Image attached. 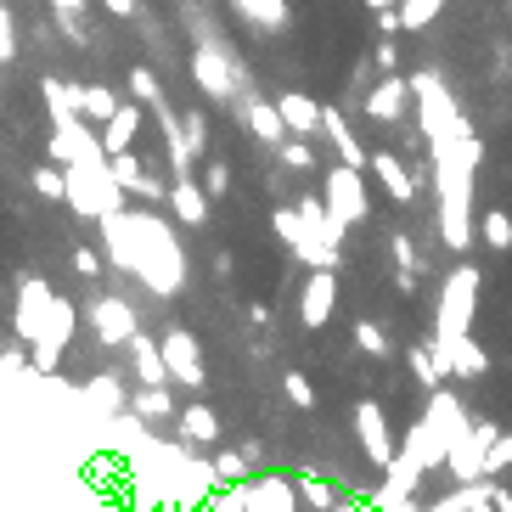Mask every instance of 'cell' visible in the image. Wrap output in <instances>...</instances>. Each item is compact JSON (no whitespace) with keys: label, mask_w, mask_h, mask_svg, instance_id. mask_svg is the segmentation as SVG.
<instances>
[{"label":"cell","mask_w":512,"mask_h":512,"mask_svg":"<svg viewBox=\"0 0 512 512\" xmlns=\"http://www.w3.org/2000/svg\"><path fill=\"white\" fill-rule=\"evenodd\" d=\"M377 29H383V34H400V6H389V12H377Z\"/></svg>","instance_id":"db71d44e"},{"label":"cell","mask_w":512,"mask_h":512,"mask_svg":"<svg viewBox=\"0 0 512 512\" xmlns=\"http://www.w3.org/2000/svg\"><path fill=\"white\" fill-rule=\"evenodd\" d=\"M175 428H181L186 445H214V439H220V417H214V406H203V400L175 411Z\"/></svg>","instance_id":"d4e9b609"},{"label":"cell","mask_w":512,"mask_h":512,"mask_svg":"<svg viewBox=\"0 0 512 512\" xmlns=\"http://www.w3.org/2000/svg\"><path fill=\"white\" fill-rule=\"evenodd\" d=\"M484 248H496V254L512 248V214H501V209L484 214Z\"/></svg>","instance_id":"74e56055"},{"label":"cell","mask_w":512,"mask_h":512,"mask_svg":"<svg viewBox=\"0 0 512 512\" xmlns=\"http://www.w3.org/2000/svg\"><path fill=\"white\" fill-rule=\"evenodd\" d=\"M462 428H467L462 400H456V394L445 389V383H439V389H428V411L417 417V428H411V439L400 445V451H406L411 462H417L422 473H428V467L445 462V445H451V439L462 434Z\"/></svg>","instance_id":"3957f363"},{"label":"cell","mask_w":512,"mask_h":512,"mask_svg":"<svg viewBox=\"0 0 512 512\" xmlns=\"http://www.w3.org/2000/svg\"><path fill=\"white\" fill-rule=\"evenodd\" d=\"M68 338H74V299H51V316H46V332L34 338V372H57L62 349H68Z\"/></svg>","instance_id":"8fae6325"},{"label":"cell","mask_w":512,"mask_h":512,"mask_svg":"<svg viewBox=\"0 0 512 512\" xmlns=\"http://www.w3.org/2000/svg\"><path fill=\"white\" fill-rule=\"evenodd\" d=\"M445 12V0H400V29H428Z\"/></svg>","instance_id":"8d00e7d4"},{"label":"cell","mask_w":512,"mask_h":512,"mask_svg":"<svg viewBox=\"0 0 512 512\" xmlns=\"http://www.w3.org/2000/svg\"><path fill=\"white\" fill-rule=\"evenodd\" d=\"M0 62H17V23H12V6H0Z\"/></svg>","instance_id":"c3c4849f"},{"label":"cell","mask_w":512,"mask_h":512,"mask_svg":"<svg viewBox=\"0 0 512 512\" xmlns=\"http://www.w3.org/2000/svg\"><path fill=\"white\" fill-rule=\"evenodd\" d=\"M34 192L46 197V203H62V164H46V169H34Z\"/></svg>","instance_id":"bcb514c9"},{"label":"cell","mask_w":512,"mask_h":512,"mask_svg":"<svg viewBox=\"0 0 512 512\" xmlns=\"http://www.w3.org/2000/svg\"><path fill=\"white\" fill-rule=\"evenodd\" d=\"M209 473H214V484H242L248 479V456L242 451H214Z\"/></svg>","instance_id":"d590c367"},{"label":"cell","mask_w":512,"mask_h":512,"mask_svg":"<svg viewBox=\"0 0 512 512\" xmlns=\"http://www.w3.org/2000/svg\"><path fill=\"white\" fill-rule=\"evenodd\" d=\"M231 107H237L242 130L259 141V147H282L287 130H282V113H276V102H259V96H231Z\"/></svg>","instance_id":"5bb4252c"},{"label":"cell","mask_w":512,"mask_h":512,"mask_svg":"<svg viewBox=\"0 0 512 512\" xmlns=\"http://www.w3.org/2000/svg\"><path fill=\"white\" fill-rule=\"evenodd\" d=\"M355 439H361V451H366V462L372 467H389L394 462V434H389V417H383V406L377 400H361L355 406Z\"/></svg>","instance_id":"4fadbf2b"},{"label":"cell","mask_w":512,"mask_h":512,"mask_svg":"<svg viewBox=\"0 0 512 512\" xmlns=\"http://www.w3.org/2000/svg\"><path fill=\"white\" fill-rule=\"evenodd\" d=\"M91 394H96V400H107V406H124V389L113 383V377H96V383H91Z\"/></svg>","instance_id":"f5cc1de1"},{"label":"cell","mask_w":512,"mask_h":512,"mask_svg":"<svg viewBox=\"0 0 512 512\" xmlns=\"http://www.w3.org/2000/svg\"><path fill=\"white\" fill-rule=\"evenodd\" d=\"M74 271L85 276V282H96V276H102V254H96V248H74Z\"/></svg>","instance_id":"681fc988"},{"label":"cell","mask_w":512,"mask_h":512,"mask_svg":"<svg viewBox=\"0 0 512 512\" xmlns=\"http://www.w3.org/2000/svg\"><path fill=\"white\" fill-rule=\"evenodd\" d=\"M366 169H372L377 186L389 192V203H411V197H417V175H411L394 152H366Z\"/></svg>","instance_id":"ac0fdd59"},{"label":"cell","mask_w":512,"mask_h":512,"mask_svg":"<svg viewBox=\"0 0 512 512\" xmlns=\"http://www.w3.org/2000/svg\"><path fill=\"white\" fill-rule=\"evenodd\" d=\"M439 355L451 361V377H467V383H479V377L490 372V355H484L467 332H462V338H451V344H439Z\"/></svg>","instance_id":"cb8c5ba5"},{"label":"cell","mask_w":512,"mask_h":512,"mask_svg":"<svg viewBox=\"0 0 512 512\" xmlns=\"http://www.w3.org/2000/svg\"><path fill=\"white\" fill-rule=\"evenodd\" d=\"M130 361H136V383H169L164 377V355H158V338L147 332H130Z\"/></svg>","instance_id":"83f0119b"},{"label":"cell","mask_w":512,"mask_h":512,"mask_svg":"<svg viewBox=\"0 0 512 512\" xmlns=\"http://www.w3.org/2000/svg\"><path fill=\"white\" fill-rule=\"evenodd\" d=\"M136 130H141V107H136V102H119V107L102 119V152L136 147Z\"/></svg>","instance_id":"603a6c76"},{"label":"cell","mask_w":512,"mask_h":512,"mask_svg":"<svg viewBox=\"0 0 512 512\" xmlns=\"http://www.w3.org/2000/svg\"><path fill=\"white\" fill-rule=\"evenodd\" d=\"M293 490L304 496V507H316V512H327L332 501H338V490H332V484L321 479L316 467H299V479H293Z\"/></svg>","instance_id":"1f68e13d"},{"label":"cell","mask_w":512,"mask_h":512,"mask_svg":"<svg viewBox=\"0 0 512 512\" xmlns=\"http://www.w3.org/2000/svg\"><path fill=\"white\" fill-rule=\"evenodd\" d=\"M181 136H186V152L203 164V158H209V113H203V107L181 119Z\"/></svg>","instance_id":"e575fe53"},{"label":"cell","mask_w":512,"mask_h":512,"mask_svg":"<svg viewBox=\"0 0 512 512\" xmlns=\"http://www.w3.org/2000/svg\"><path fill=\"white\" fill-rule=\"evenodd\" d=\"M192 79H197V91L209 96V107H220V102H231V96H237V68H231V57L220 46H197Z\"/></svg>","instance_id":"7c38bea8"},{"label":"cell","mask_w":512,"mask_h":512,"mask_svg":"<svg viewBox=\"0 0 512 512\" xmlns=\"http://www.w3.org/2000/svg\"><path fill=\"white\" fill-rule=\"evenodd\" d=\"M321 203H327V214L338 220V226H361L366 214H372V197H366V181H361V169H349V164H338L327 175V186H321Z\"/></svg>","instance_id":"52a82bcc"},{"label":"cell","mask_w":512,"mask_h":512,"mask_svg":"<svg viewBox=\"0 0 512 512\" xmlns=\"http://www.w3.org/2000/svg\"><path fill=\"white\" fill-rule=\"evenodd\" d=\"M46 107H51V124H68L79 119V85H62V79H46Z\"/></svg>","instance_id":"f546056e"},{"label":"cell","mask_w":512,"mask_h":512,"mask_svg":"<svg viewBox=\"0 0 512 512\" xmlns=\"http://www.w3.org/2000/svg\"><path fill=\"white\" fill-rule=\"evenodd\" d=\"M276 113H282L287 136H316V130H321V102H316V96H304V91L276 96Z\"/></svg>","instance_id":"ffe728a7"},{"label":"cell","mask_w":512,"mask_h":512,"mask_svg":"<svg viewBox=\"0 0 512 512\" xmlns=\"http://www.w3.org/2000/svg\"><path fill=\"white\" fill-rule=\"evenodd\" d=\"M130 96H136V102H147V107H158V102H164V85H158V74H152V68H130Z\"/></svg>","instance_id":"ab89813d"},{"label":"cell","mask_w":512,"mask_h":512,"mask_svg":"<svg viewBox=\"0 0 512 512\" xmlns=\"http://www.w3.org/2000/svg\"><path fill=\"white\" fill-rule=\"evenodd\" d=\"M473 310H479V271L473 265H456L451 276H445V293H439V321H434V349L451 344V338H462L467 321H473Z\"/></svg>","instance_id":"8992f818"},{"label":"cell","mask_w":512,"mask_h":512,"mask_svg":"<svg viewBox=\"0 0 512 512\" xmlns=\"http://www.w3.org/2000/svg\"><path fill=\"white\" fill-rule=\"evenodd\" d=\"M62 197L74 203V214L102 220V214L124 209V192L107 181V158L102 164H62Z\"/></svg>","instance_id":"5b68a950"},{"label":"cell","mask_w":512,"mask_h":512,"mask_svg":"<svg viewBox=\"0 0 512 512\" xmlns=\"http://www.w3.org/2000/svg\"><path fill=\"white\" fill-rule=\"evenodd\" d=\"M130 197H141V203H164V181H158V175H141Z\"/></svg>","instance_id":"816d5d0a"},{"label":"cell","mask_w":512,"mask_h":512,"mask_svg":"<svg viewBox=\"0 0 512 512\" xmlns=\"http://www.w3.org/2000/svg\"><path fill=\"white\" fill-rule=\"evenodd\" d=\"M164 197H169V209H175V220H181V226H203V220H209V192H203L192 175H175Z\"/></svg>","instance_id":"44dd1931"},{"label":"cell","mask_w":512,"mask_h":512,"mask_svg":"<svg viewBox=\"0 0 512 512\" xmlns=\"http://www.w3.org/2000/svg\"><path fill=\"white\" fill-rule=\"evenodd\" d=\"M248 512H299V490H293V479H259L254 496H248Z\"/></svg>","instance_id":"484cf974"},{"label":"cell","mask_w":512,"mask_h":512,"mask_svg":"<svg viewBox=\"0 0 512 512\" xmlns=\"http://www.w3.org/2000/svg\"><path fill=\"white\" fill-rule=\"evenodd\" d=\"M102 6H107L113 17H136V0H102Z\"/></svg>","instance_id":"9f6ffc18"},{"label":"cell","mask_w":512,"mask_h":512,"mask_svg":"<svg viewBox=\"0 0 512 512\" xmlns=\"http://www.w3.org/2000/svg\"><path fill=\"white\" fill-rule=\"evenodd\" d=\"M276 158H282L287 169H299V175H304V169H310V164H316V152L304 147V136H287L282 147H276Z\"/></svg>","instance_id":"f6af8a7d"},{"label":"cell","mask_w":512,"mask_h":512,"mask_svg":"<svg viewBox=\"0 0 512 512\" xmlns=\"http://www.w3.org/2000/svg\"><path fill=\"white\" fill-rule=\"evenodd\" d=\"M366 6H372V12H389V6H400V0H366Z\"/></svg>","instance_id":"680465c9"},{"label":"cell","mask_w":512,"mask_h":512,"mask_svg":"<svg viewBox=\"0 0 512 512\" xmlns=\"http://www.w3.org/2000/svg\"><path fill=\"white\" fill-rule=\"evenodd\" d=\"M141 175H147V169H141V158H136L130 147H124V152H107V181L119 186L124 197L136 192V181H141Z\"/></svg>","instance_id":"4dcf8cb0"},{"label":"cell","mask_w":512,"mask_h":512,"mask_svg":"<svg viewBox=\"0 0 512 512\" xmlns=\"http://www.w3.org/2000/svg\"><path fill=\"white\" fill-rule=\"evenodd\" d=\"M355 344H361L366 349V355H377V361H389V332H383V327H377V321H361V327H355Z\"/></svg>","instance_id":"b9f144b4"},{"label":"cell","mask_w":512,"mask_h":512,"mask_svg":"<svg viewBox=\"0 0 512 512\" xmlns=\"http://www.w3.org/2000/svg\"><path fill=\"white\" fill-rule=\"evenodd\" d=\"M113 107H119V96L107 91V85H79V119H96V124H102Z\"/></svg>","instance_id":"836d02e7"},{"label":"cell","mask_w":512,"mask_h":512,"mask_svg":"<svg viewBox=\"0 0 512 512\" xmlns=\"http://www.w3.org/2000/svg\"><path fill=\"white\" fill-rule=\"evenodd\" d=\"M366 119H377V124H394V119H406V107H411V85L400 74H383L372 85V91H366Z\"/></svg>","instance_id":"2e32d148"},{"label":"cell","mask_w":512,"mask_h":512,"mask_svg":"<svg viewBox=\"0 0 512 512\" xmlns=\"http://www.w3.org/2000/svg\"><path fill=\"white\" fill-rule=\"evenodd\" d=\"M501 428L490 417H479V422H467L462 434L445 445V462H451V473H456V484H467V479H484V451H490V439H496Z\"/></svg>","instance_id":"9c48e42d"},{"label":"cell","mask_w":512,"mask_h":512,"mask_svg":"<svg viewBox=\"0 0 512 512\" xmlns=\"http://www.w3.org/2000/svg\"><path fill=\"white\" fill-rule=\"evenodd\" d=\"M51 12H57V29L79 40V12H85V0H51Z\"/></svg>","instance_id":"7dc6e473"},{"label":"cell","mask_w":512,"mask_h":512,"mask_svg":"<svg viewBox=\"0 0 512 512\" xmlns=\"http://www.w3.org/2000/svg\"><path fill=\"white\" fill-rule=\"evenodd\" d=\"M406 85H411V102H417L422 136L434 141V152H439V147H451L456 136H467V119L456 113L451 91H445V79H439L434 68H422V74H411Z\"/></svg>","instance_id":"277c9868"},{"label":"cell","mask_w":512,"mask_h":512,"mask_svg":"<svg viewBox=\"0 0 512 512\" xmlns=\"http://www.w3.org/2000/svg\"><path fill=\"white\" fill-rule=\"evenodd\" d=\"M467 512H496V507H490V496H479V501H473Z\"/></svg>","instance_id":"91938a15"},{"label":"cell","mask_w":512,"mask_h":512,"mask_svg":"<svg viewBox=\"0 0 512 512\" xmlns=\"http://www.w3.org/2000/svg\"><path fill=\"white\" fill-rule=\"evenodd\" d=\"M197 186L209 192V203H214V197H226L231 192V164H226V158H203V181H197Z\"/></svg>","instance_id":"f35d334b"},{"label":"cell","mask_w":512,"mask_h":512,"mask_svg":"<svg viewBox=\"0 0 512 512\" xmlns=\"http://www.w3.org/2000/svg\"><path fill=\"white\" fill-rule=\"evenodd\" d=\"M406 366H411V377H417L422 389H439V383L451 377V361H445L434 344H417V349L406 355Z\"/></svg>","instance_id":"f1b7e54d"},{"label":"cell","mask_w":512,"mask_h":512,"mask_svg":"<svg viewBox=\"0 0 512 512\" xmlns=\"http://www.w3.org/2000/svg\"><path fill=\"white\" fill-rule=\"evenodd\" d=\"M490 507H496V512H512V496H507V490H501L496 479H490Z\"/></svg>","instance_id":"11a10c76"},{"label":"cell","mask_w":512,"mask_h":512,"mask_svg":"<svg viewBox=\"0 0 512 512\" xmlns=\"http://www.w3.org/2000/svg\"><path fill=\"white\" fill-rule=\"evenodd\" d=\"M107 237V254H113V265L130 276H141V282L152 287V293H175L186 276V259H181V242H175V231L164 226V220H152V214H102L96 220Z\"/></svg>","instance_id":"6da1fadb"},{"label":"cell","mask_w":512,"mask_h":512,"mask_svg":"<svg viewBox=\"0 0 512 512\" xmlns=\"http://www.w3.org/2000/svg\"><path fill=\"white\" fill-rule=\"evenodd\" d=\"M332 304H338V276H332V271H310V276H304V293H299V321H304V327H327Z\"/></svg>","instance_id":"e0dca14e"},{"label":"cell","mask_w":512,"mask_h":512,"mask_svg":"<svg viewBox=\"0 0 512 512\" xmlns=\"http://www.w3.org/2000/svg\"><path fill=\"white\" fill-rule=\"evenodd\" d=\"M158 355H164V377L169 383H181V389H203L209 383V366H203V349L186 327H169L158 338Z\"/></svg>","instance_id":"ba28073f"},{"label":"cell","mask_w":512,"mask_h":512,"mask_svg":"<svg viewBox=\"0 0 512 512\" xmlns=\"http://www.w3.org/2000/svg\"><path fill=\"white\" fill-rule=\"evenodd\" d=\"M507 467H512V434H496L490 451H484V479H501Z\"/></svg>","instance_id":"60d3db41"},{"label":"cell","mask_w":512,"mask_h":512,"mask_svg":"<svg viewBox=\"0 0 512 512\" xmlns=\"http://www.w3.org/2000/svg\"><path fill=\"white\" fill-rule=\"evenodd\" d=\"M124 406H130V417H136L141 428H158V422L175 417V394H169V383H141Z\"/></svg>","instance_id":"d6986e66"},{"label":"cell","mask_w":512,"mask_h":512,"mask_svg":"<svg viewBox=\"0 0 512 512\" xmlns=\"http://www.w3.org/2000/svg\"><path fill=\"white\" fill-rule=\"evenodd\" d=\"M91 327H96V338H102L107 349H119V344H130V332H136L141 321H136V310H130L124 299L107 293V299L91 304Z\"/></svg>","instance_id":"9a60e30c"},{"label":"cell","mask_w":512,"mask_h":512,"mask_svg":"<svg viewBox=\"0 0 512 512\" xmlns=\"http://www.w3.org/2000/svg\"><path fill=\"white\" fill-rule=\"evenodd\" d=\"M479 141H473V130L467 136H456L451 147L434 152V186H439V237H445V248H456V254H467L473 248V220H467V192H473V175H479Z\"/></svg>","instance_id":"7a4b0ae2"},{"label":"cell","mask_w":512,"mask_h":512,"mask_svg":"<svg viewBox=\"0 0 512 512\" xmlns=\"http://www.w3.org/2000/svg\"><path fill=\"white\" fill-rule=\"evenodd\" d=\"M51 299H57V287L46 276H23L17 282V310H12V327L23 344H34L40 332H46V316H51Z\"/></svg>","instance_id":"30bf717a"},{"label":"cell","mask_w":512,"mask_h":512,"mask_svg":"<svg viewBox=\"0 0 512 512\" xmlns=\"http://www.w3.org/2000/svg\"><path fill=\"white\" fill-rule=\"evenodd\" d=\"M299 220L310 226V237H316V242H327V248H344V226L327 214V203H321V197H299Z\"/></svg>","instance_id":"4316f807"},{"label":"cell","mask_w":512,"mask_h":512,"mask_svg":"<svg viewBox=\"0 0 512 512\" xmlns=\"http://www.w3.org/2000/svg\"><path fill=\"white\" fill-rule=\"evenodd\" d=\"M282 394H287L299 411L316 406V389H310V377H304V372H282Z\"/></svg>","instance_id":"ee69618b"},{"label":"cell","mask_w":512,"mask_h":512,"mask_svg":"<svg viewBox=\"0 0 512 512\" xmlns=\"http://www.w3.org/2000/svg\"><path fill=\"white\" fill-rule=\"evenodd\" d=\"M0 366H6V372H23V366H29V361H23L17 349H0Z\"/></svg>","instance_id":"6f0895ef"},{"label":"cell","mask_w":512,"mask_h":512,"mask_svg":"<svg viewBox=\"0 0 512 512\" xmlns=\"http://www.w3.org/2000/svg\"><path fill=\"white\" fill-rule=\"evenodd\" d=\"M372 62L383 68V74H394V62H400V46H394V34H383V46L372 51Z\"/></svg>","instance_id":"f907efd6"},{"label":"cell","mask_w":512,"mask_h":512,"mask_svg":"<svg viewBox=\"0 0 512 512\" xmlns=\"http://www.w3.org/2000/svg\"><path fill=\"white\" fill-rule=\"evenodd\" d=\"M248 23H259V29H282L287 23V0H231Z\"/></svg>","instance_id":"d6a6232c"},{"label":"cell","mask_w":512,"mask_h":512,"mask_svg":"<svg viewBox=\"0 0 512 512\" xmlns=\"http://www.w3.org/2000/svg\"><path fill=\"white\" fill-rule=\"evenodd\" d=\"M321 136L332 141V152H338V164H349V169H366V147L355 141V130L344 124V113H332V107H321Z\"/></svg>","instance_id":"7402d4cb"},{"label":"cell","mask_w":512,"mask_h":512,"mask_svg":"<svg viewBox=\"0 0 512 512\" xmlns=\"http://www.w3.org/2000/svg\"><path fill=\"white\" fill-rule=\"evenodd\" d=\"M389 254H394V265H400V276H417L422 271V259H417V248H411L406 231H389Z\"/></svg>","instance_id":"7bdbcfd3"}]
</instances>
